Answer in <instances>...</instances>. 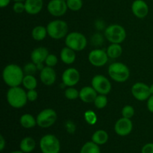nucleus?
<instances>
[{
    "label": "nucleus",
    "mask_w": 153,
    "mask_h": 153,
    "mask_svg": "<svg viewBox=\"0 0 153 153\" xmlns=\"http://www.w3.org/2000/svg\"><path fill=\"white\" fill-rule=\"evenodd\" d=\"M40 80L45 85H52L56 81V73L52 67H46L40 71Z\"/></svg>",
    "instance_id": "16"
},
{
    "label": "nucleus",
    "mask_w": 153,
    "mask_h": 153,
    "mask_svg": "<svg viewBox=\"0 0 153 153\" xmlns=\"http://www.w3.org/2000/svg\"><path fill=\"white\" fill-rule=\"evenodd\" d=\"M37 92L34 90H29L27 93V98H28V100L30 102H34L35 100H37Z\"/></svg>",
    "instance_id": "37"
},
{
    "label": "nucleus",
    "mask_w": 153,
    "mask_h": 153,
    "mask_svg": "<svg viewBox=\"0 0 153 153\" xmlns=\"http://www.w3.org/2000/svg\"><path fill=\"white\" fill-rule=\"evenodd\" d=\"M87 43L86 37L82 33L72 32L66 37V46L74 51L83 50L86 47Z\"/></svg>",
    "instance_id": "6"
},
{
    "label": "nucleus",
    "mask_w": 153,
    "mask_h": 153,
    "mask_svg": "<svg viewBox=\"0 0 153 153\" xmlns=\"http://www.w3.org/2000/svg\"><path fill=\"white\" fill-rule=\"evenodd\" d=\"M13 10H14L15 13H21L25 10V3L22 2V1H16L14 3L13 7Z\"/></svg>",
    "instance_id": "36"
},
{
    "label": "nucleus",
    "mask_w": 153,
    "mask_h": 153,
    "mask_svg": "<svg viewBox=\"0 0 153 153\" xmlns=\"http://www.w3.org/2000/svg\"><path fill=\"white\" fill-rule=\"evenodd\" d=\"M7 100L11 107L21 108L26 105L28 101L27 93L19 87H12L7 91Z\"/></svg>",
    "instance_id": "2"
},
{
    "label": "nucleus",
    "mask_w": 153,
    "mask_h": 153,
    "mask_svg": "<svg viewBox=\"0 0 153 153\" xmlns=\"http://www.w3.org/2000/svg\"><path fill=\"white\" fill-rule=\"evenodd\" d=\"M2 78L4 83L10 88L18 87L23 81V70L16 64H8L3 70Z\"/></svg>",
    "instance_id": "1"
},
{
    "label": "nucleus",
    "mask_w": 153,
    "mask_h": 153,
    "mask_svg": "<svg viewBox=\"0 0 153 153\" xmlns=\"http://www.w3.org/2000/svg\"><path fill=\"white\" fill-rule=\"evenodd\" d=\"M131 10L135 16L140 19L146 17L149 13V7L143 0H135L131 4Z\"/></svg>",
    "instance_id": "15"
},
{
    "label": "nucleus",
    "mask_w": 153,
    "mask_h": 153,
    "mask_svg": "<svg viewBox=\"0 0 153 153\" xmlns=\"http://www.w3.org/2000/svg\"><path fill=\"white\" fill-rule=\"evenodd\" d=\"M79 79H80V74L76 69L68 68L63 73L62 82L65 86H74L78 84Z\"/></svg>",
    "instance_id": "14"
},
{
    "label": "nucleus",
    "mask_w": 153,
    "mask_h": 153,
    "mask_svg": "<svg viewBox=\"0 0 153 153\" xmlns=\"http://www.w3.org/2000/svg\"><path fill=\"white\" fill-rule=\"evenodd\" d=\"M22 85L27 90H34L37 85V81L34 76L31 75H25L24 76Z\"/></svg>",
    "instance_id": "26"
},
{
    "label": "nucleus",
    "mask_w": 153,
    "mask_h": 153,
    "mask_svg": "<svg viewBox=\"0 0 153 153\" xmlns=\"http://www.w3.org/2000/svg\"><path fill=\"white\" fill-rule=\"evenodd\" d=\"M10 1V0H0V7H2V8L4 7H7Z\"/></svg>",
    "instance_id": "42"
},
{
    "label": "nucleus",
    "mask_w": 153,
    "mask_h": 153,
    "mask_svg": "<svg viewBox=\"0 0 153 153\" xmlns=\"http://www.w3.org/2000/svg\"><path fill=\"white\" fill-rule=\"evenodd\" d=\"M36 146V143L32 137H26L22 140L20 143V149L23 152H32Z\"/></svg>",
    "instance_id": "21"
},
{
    "label": "nucleus",
    "mask_w": 153,
    "mask_h": 153,
    "mask_svg": "<svg viewBox=\"0 0 153 153\" xmlns=\"http://www.w3.org/2000/svg\"><path fill=\"white\" fill-rule=\"evenodd\" d=\"M0 143H1V144H0V150L2 151L4 149V146H5V141H4V139L2 135L0 136Z\"/></svg>",
    "instance_id": "43"
},
{
    "label": "nucleus",
    "mask_w": 153,
    "mask_h": 153,
    "mask_svg": "<svg viewBox=\"0 0 153 153\" xmlns=\"http://www.w3.org/2000/svg\"><path fill=\"white\" fill-rule=\"evenodd\" d=\"M37 70H40V71H41V70L44 68V67H43V63L37 64Z\"/></svg>",
    "instance_id": "44"
},
{
    "label": "nucleus",
    "mask_w": 153,
    "mask_h": 153,
    "mask_svg": "<svg viewBox=\"0 0 153 153\" xmlns=\"http://www.w3.org/2000/svg\"><path fill=\"white\" fill-rule=\"evenodd\" d=\"M67 4L69 9L73 11H78L82 7L83 2L82 0H67Z\"/></svg>",
    "instance_id": "28"
},
{
    "label": "nucleus",
    "mask_w": 153,
    "mask_h": 153,
    "mask_svg": "<svg viewBox=\"0 0 153 153\" xmlns=\"http://www.w3.org/2000/svg\"><path fill=\"white\" fill-rule=\"evenodd\" d=\"M76 53L73 49L69 47H64L61 52V59L64 64H71L76 60Z\"/></svg>",
    "instance_id": "20"
},
{
    "label": "nucleus",
    "mask_w": 153,
    "mask_h": 153,
    "mask_svg": "<svg viewBox=\"0 0 153 153\" xmlns=\"http://www.w3.org/2000/svg\"><path fill=\"white\" fill-rule=\"evenodd\" d=\"M37 124L41 128H48L53 125L57 120V114L51 108L44 109L37 117Z\"/></svg>",
    "instance_id": "8"
},
{
    "label": "nucleus",
    "mask_w": 153,
    "mask_h": 153,
    "mask_svg": "<svg viewBox=\"0 0 153 153\" xmlns=\"http://www.w3.org/2000/svg\"><path fill=\"white\" fill-rule=\"evenodd\" d=\"M94 104H95L96 107L97 108H104L108 104L107 97H105V95H103V94H100V95L97 96L96 100H94Z\"/></svg>",
    "instance_id": "29"
},
{
    "label": "nucleus",
    "mask_w": 153,
    "mask_h": 153,
    "mask_svg": "<svg viewBox=\"0 0 153 153\" xmlns=\"http://www.w3.org/2000/svg\"><path fill=\"white\" fill-rule=\"evenodd\" d=\"M92 87L100 94L106 95L111 90V85L106 77L102 75H97L92 79Z\"/></svg>",
    "instance_id": "9"
},
{
    "label": "nucleus",
    "mask_w": 153,
    "mask_h": 153,
    "mask_svg": "<svg viewBox=\"0 0 153 153\" xmlns=\"http://www.w3.org/2000/svg\"><path fill=\"white\" fill-rule=\"evenodd\" d=\"M37 70V64L34 63H28L23 67V72L25 75H34Z\"/></svg>",
    "instance_id": "32"
},
{
    "label": "nucleus",
    "mask_w": 153,
    "mask_h": 153,
    "mask_svg": "<svg viewBox=\"0 0 153 153\" xmlns=\"http://www.w3.org/2000/svg\"><path fill=\"white\" fill-rule=\"evenodd\" d=\"M105 36L109 42L112 43H121L126 37L125 28L120 25H109L105 28Z\"/></svg>",
    "instance_id": "5"
},
{
    "label": "nucleus",
    "mask_w": 153,
    "mask_h": 153,
    "mask_svg": "<svg viewBox=\"0 0 153 153\" xmlns=\"http://www.w3.org/2000/svg\"><path fill=\"white\" fill-rule=\"evenodd\" d=\"M10 153H24L23 152H20V151H14V152H10Z\"/></svg>",
    "instance_id": "46"
},
{
    "label": "nucleus",
    "mask_w": 153,
    "mask_h": 153,
    "mask_svg": "<svg viewBox=\"0 0 153 153\" xmlns=\"http://www.w3.org/2000/svg\"><path fill=\"white\" fill-rule=\"evenodd\" d=\"M40 147L43 153H59L61 145L55 135L46 134L40 139Z\"/></svg>",
    "instance_id": "7"
},
{
    "label": "nucleus",
    "mask_w": 153,
    "mask_h": 153,
    "mask_svg": "<svg viewBox=\"0 0 153 153\" xmlns=\"http://www.w3.org/2000/svg\"><path fill=\"white\" fill-rule=\"evenodd\" d=\"M45 63L47 67H53L58 64V58L55 55H49L45 61Z\"/></svg>",
    "instance_id": "34"
},
{
    "label": "nucleus",
    "mask_w": 153,
    "mask_h": 153,
    "mask_svg": "<svg viewBox=\"0 0 153 153\" xmlns=\"http://www.w3.org/2000/svg\"><path fill=\"white\" fill-rule=\"evenodd\" d=\"M20 124L22 127L25 128H33L37 124V120L29 114H23L20 117Z\"/></svg>",
    "instance_id": "23"
},
{
    "label": "nucleus",
    "mask_w": 153,
    "mask_h": 153,
    "mask_svg": "<svg viewBox=\"0 0 153 153\" xmlns=\"http://www.w3.org/2000/svg\"><path fill=\"white\" fill-rule=\"evenodd\" d=\"M149 88H150V93H151V95H153V85H151V86L149 87Z\"/></svg>",
    "instance_id": "45"
},
{
    "label": "nucleus",
    "mask_w": 153,
    "mask_h": 153,
    "mask_svg": "<svg viewBox=\"0 0 153 153\" xmlns=\"http://www.w3.org/2000/svg\"><path fill=\"white\" fill-rule=\"evenodd\" d=\"M64 1H67V0H64Z\"/></svg>",
    "instance_id": "48"
},
{
    "label": "nucleus",
    "mask_w": 153,
    "mask_h": 153,
    "mask_svg": "<svg viewBox=\"0 0 153 153\" xmlns=\"http://www.w3.org/2000/svg\"><path fill=\"white\" fill-rule=\"evenodd\" d=\"M123 49L119 43H112L107 49V54L109 58H117L122 55Z\"/></svg>",
    "instance_id": "24"
},
{
    "label": "nucleus",
    "mask_w": 153,
    "mask_h": 153,
    "mask_svg": "<svg viewBox=\"0 0 153 153\" xmlns=\"http://www.w3.org/2000/svg\"><path fill=\"white\" fill-rule=\"evenodd\" d=\"M64 95H65L66 98L70 100H76L78 97H79V92L76 89L72 87H69L67 89H66L65 92H64Z\"/></svg>",
    "instance_id": "30"
},
{
    "label": "nucleus",
    "mask_w": 153,
    "mask_h": 153,
    "mask_svg": "<svg viewBox=\"0 0 153 153\" xmlns=\"http://www.w3.org/2000/svg\"><path fill=\"white\" fill-rule=\"evenodd\" d=\"M97 97V92L93 87H84L79 91V98L84 102H94Z\"/></svg>",
    "instance_id": "17"
},
{
    "label": "nucleus",
    "mask_w": 153,
    "mask_h": 153,
    "mask_svg": "<svg viewBox=\"0 0 153 153\" xmlns=\"http://www.w3.org/2000/svg\"><path fill=\"white\" fill-rule=\"evenodd\" d=\"M131 94L136 100L139 101H144L148 100L151 96L150 88L146 84L137 82L131 88Z\"/></svg>",
    "instance_id": "10"
},
{
    "label": "nucleus",
    "mask_w": 153,
    "mask_h": 153,
    "mask_svg": "<svg viewBox=\"0 0 153 153\" xmlns=\"http://www.w3.org/2000/svg\"><path fill=\"white\" fill-rule=\"evenodd\" d=\"M134 114V109L132 106L131 105H126L124 106L122 110V115L123 117L130 118L132 117Z\"/></svg>",
    "instance_id": "33"
},
{
    "label": "nucleus",
    "mask_w": 153,
    "mask_h": 153,
    "mask_svg": "<svg viewBox=\"0 0 153 153\" xmlns=\"http://www.w3.org/2000/svg\"><path fill=\"white\" fill-rule=\"evenodd\" d=\"M67 1L64 0H51L47 5L48 11L54 16H63L67 12Z\"/></svg>",
    "instance_id": "12"
},
{
    "label": "nucleus",
    "mask_w": 153,
    "mask_h": 153,
    "mask_svg": "<svg viewBox=\"0 0 153 153\" xmlns=\"http://www.w3.org/2000/svg\"><path fill=\"white\" fill-rule=\"evenodd\" d=\"M43 5V0H25V11L31 15L37 14L42 10Z\"/></svg>",
    "instance_id": "19"
},
{
    "label": "nucleus",
    "mask_w": 153,
    "mask_h": 153,
    "mask_svg": "<svg viewBox=\"0 0 153 153\" xmlns=\"http://www.w3.org/2000/svg\"><path fill=\"white\" fill-rule=\"evenodd\" d=\"M66 128H67V130L70 133H73L76 130V126L74 125V123L70 121H68V122L66 123Z\"/></svg>",
    "instance_id": "39"
},
{
    "label": "nucleus",
    "mask_w": 153,
    "mask_h": 153,
    "mask_svg": "<svg viewBox=\"0 0 153 153\" xmlns=\"http://www.w3.org/2000/svg\"><path fill=\"white\" fill-rule=\"evenodd\" d=\"M47 29L45 27L41 26V25H38L33 28L32 30V37L33 38L37 41H40L43 40V39L46 37V34H47Z\"/></svg>",
    "instance_id": "25"
},
{
    "label": "nucleus",
    "mask_w": 153,
    "mask_h": 153,
    "mask_svg": "<svg viewBox=\"0 0 153 153\" xmlns=\"http://www.w3.org/2000/svg\"><path fill=\"white\" fill-rule=\"evenodd\" d=\"M108 55L107 52L102 49H94L90 52L88 55V59L90 63L95 67H102L105 65L108 62Z\"/></svg>",
    "instance_id": "11"
},
{
    "label": "nucleus",
    "mask_w": 153,
    "mask_h": 153,
    "mask_svg": "<svg viewBox=\"0 0 153 153\" xmlns=\"http://www.w3.org/2000/svg\"><path fill=\"white\" fill-rule=\"evenodd\" d=\"M85 119L86 122L90 125H94L97 121V114L94 113V111L91 110L87 111L85 113Z\"/></svg>",
    "instance_id": "31"
},
{
    "label": "nucleus",
    "mask_w": 153,
    "mask_h": 153,
    "mask_svg": "<svg viewBox=\"0 0 153 153\" xmlns=\"http://www.w3.org/2000/svg\"><path fill=\"white\" fill-rule=\"evenodd\" d=\"M91 42H92L94 46H100L103 43L104 39H103V37L102 36V34L98 33V34H94V36L92 37V39H91Z\"/></svg>",
    "instance_id": "35"
},
{
    "label": "nucleus",
    "mask_w": 153,
    "mask_h": 153,
    "mask_svg": "<svg viewBox=\"0 0 153 153\" xmlns=\"http://www.w3.org/2000/svg\"><path fill=\"white\" fill-rule=\"evenodd\" d=\"M133 128L132 122L130 119L126 117L120 118L117 121L114 126V130L120 136H126L131 133Z\"/></svg>",
    "instance_id": "13"
},
{
    "label": "nucleus",
    "mask_w": 153,
    "mask_h": 153,
    "mask_svg": "<svg viewBox=\"0 0 153 153\" xmlns=\"http://www.w3.org/2000/svg\"><path fill=\"white\" fill-rule=\"evenodd\" d=\"M80 153H100V149L94 142H87L82 146Z\"/></svg>",
    "instance_id": "27"
},
{
    "label": "nucleus",
    "mask_w": 153,
    "mask_h": 153,
    "mask_svg": "<svg viewBox=\"0 0 153 153\" xmlns=\"http://www.w3.org/2000/svg\"><path fill=\"white\" fill-rule=\"evenodd\" d=\"M147 108L151 113H153V95H151L147 100Z\"/></svg>",
    "instance_id": "41"
},
{
    "label": "nucleus",
    "mask_w": 153,
    "mask_h": 153,
    "mask_svg": "<svg viewBox=\"0 0 153 153\" xmlns=\"http://www.w3.org/2000/svg\"><path fill=\"white\" fill-rule=\"evenodd\" d=\"M108 74L115 82H124L129 78L130 72L126 65L120 62H115L109 66Z\"/></svg>",
    "instance_id": "3"
},
{
    "label": "nucleus",
    "mask_w": 153,
    "mask_h": 153,
    "mask_svg": "<svg viewBox=\"0 0 153 153\" xmlns=\"http://www.w3.org/2000/svg\"><path fill=\"white\" fill-rule=\"evenodd\" d=\"M49 51L45 47H38L34 49L31 54V58L35 64H41L46 61L49 55Z\"/></svg>",
    "instance_id": "18"
},
{
    "label": "nucleus",
    "mask_w": 153,
    "mask_h": 153,
    "mask_svg": "<svg viewBox=\"0 0 153 153\" xmlns=\"http://www.w3.org/2000/svg\"><path fill=\"white\" fill-rule=\"evenodd\" d=\"M47 33L52 38L58 40L65 37L68 31L67 22L61 19H56L49 22L46 27Z\"/></svg>",
    "instance_id": "4"
},
{
    "label": "nucleus",
    "mask_w": 153,
    "mask_h": 153,
    "mask_svg": "<svg viewBox=\"0 0 153 153\" xmlns=\"http://www.w3.org/2000/svg\"><path fill=\"white\" fill-rule=\"evenodd\" d=\"M141 153H153V143H149L143 146Z\"/></svg>",
    "instance_id": "38"
},
{
    "label": "nucleus",
    "mask_w": 153,
    "mask_h": 153,
    "mask_svg": "<svg viewBox=\"0 0 153 153\" xmlns=\"http://www.w3.org/2000/svg\"><path fill=\"white\" fill-rule=\"evenodd\" d=\"M13 1H14L15 2H16V1H22V2H23V1H25V0H13Z\"/></svg>",
    "instance_id": "47"
},
{
    "label": "nucleus",
    "mask_w": 153,
    "mask_h": 153,
    "mask_svg": "<svg viewBox=\"0 0 153 153\" xmlns=\"http://www.w3.org/2000/svg\"><path fill=\"white\" fill-rule=\"evenodd\" d=\"M95 26L98 30H102L105 27V22L102 20L99 19V20H97L95 22Z\"/></svg>",
    "instance_id": "40"
},
{
    "label": "nucleus",
    "mask_w": 153,
    "mask_h": 153,
    "mask_svg": "<svg viewBox=\"0 0 153 153\" xmlns=\"http://www.w3.org/2000/svg\"><path fill=\"white\" fill-rule=\"evenodd\" d=\"M108 140V134L104 130L95 131L92 136V141L98 145L105 144Z\"/></svg>",
    "instance_id": "22"
}]
</instances>
